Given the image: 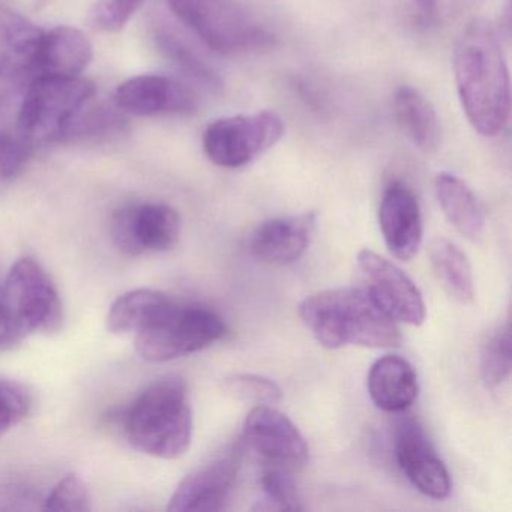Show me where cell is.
Listing matches in <instances>:
<instances>
[{"label":"cell","instance_id":"25","mask_svg":"<svg viewBox=\"0 0 512 512\" xmlns=\"http://www.w3.org/2000/svg\"><path fill=\"white\" fill-rule=\"evenodd\" d=\"M481 377L482 382L490 388L502 385L512 368V338L511 322L500 326L487 341L481 350Z\"/></svg>","mask_w":512,"mask_h":512},{"label":"cell","instance_id":"20","mask_svg":"<svg viewBox=\"0 0 512 512\" xmlns=\"http://www.w3.org/2000/svg\"><path fill=\"white\" fill-rule=\"evenodd\" d=\"M434 193L454 229L464 238L478 241L484 233V211L469 185L457 176L442 173L434 181Z\"/></svg>","mask_w":512,"mask_h":512},{"label":"cell","instance_id":"11","mask_svg":"<svg viewBox=\"0 0 512 512\" xmlns=\"http://www.w3.org/2000/svg\"><path fill=\"white\" fill-rule=\"evenodd\" d=\"M244 440L263 460L283 469L304 467L310 455L307 440L289 416L269 404L254 407L244 422Z\"/></svg>","mask_w":512,"mask_h":512},{"label":"cell","instance_id":"27","mask_svg":"<svg viewBox=\"0 0 512 512\" xmlns=\"http://www.w3.org/2000/svg\"><path fill=\"white\" fill-rule=\"evenodd\" d=\"M44 509L52 512H86L92 509V496L82 476L68 473L50 491Z\"/></svg>","mask_w":512,"mask_h":512},{"label":"cell","instance_id":"33","mask_svg":"<svg viewBox=\"0 0 512 512\" xmlns=\"http://www.w3.org/2000/svg\"><path fill=\"white\" fill-rule=\"evenodd\" d=\"M415 2L418 4V7L421 8V11L425 16H434L437 0H415Z\"/></svg>","mask_w":512,"mask_h":512},{"label":"cell","instance_id":"16","mask_svg":"<svg viewBox=\"0 0 512 512\" xmlns=\"http://www.w3.org/2000/svg\"><path fill=\"white\" fill-rule=\"evenodd\" d=\"M43 35L22 14L0 8V79L17 85L37 79Z\"/></svg>","mask_w":512,"mask_h":512},{"label":"cell","instance_id":"13","mask_svg":"<svg viewBox=\"0 0 512 512\" xmlns=\"http://www.w3.org/2000/svg\"><path fill=\"white\" fill-rule=\"evenodd\" d=\"M241 449H227L188 473L170 497L173 512L221 511L232 493L241 466Z\"/></svg>","mask_w":512,"mask_h":512},{"label":"cell","instance_id":"12","mask_svg":"<svg viewBox=\"0 0 512 512\" xmlns=\"http://www.w3.org/2000/svg\"><path fill=\"white\" fill-rule=\"evenodd\" d=\"M394 449L401 472L416 490L436 500L446 499L451 494L448 469L415 419L398 421Z\"/></svg>","mask_w":512,"mask_h":512},{"label":"cell","instance_id":"6","mask_svg":"<svg viewBox=\"0 0 512 512\" xmlns=\"http://www.w3.org/2000/svg\"><path fill=\"white\" fill-rule=\"evenodd\" d=\"M94 83L79 76H41L26 89L19 131L32 145L65 142L77 116L91 103Z\"/></svg>","mask_w":512,"mask_h":512},{"label":"cell","instance_id":"3","mask_svg":"<svg viewBox=\"0 0 512 512\" xmlns=\"http://www.w3.org/2000/svg\"><path fill=\"white\" fill-rule=\"evenodd\" d=\"M193 427L187 383L179 377L149 385L131 404L125 418L130 445L161 460H175L190 449Z\"/></svg>","mask_w":512,"mask_h":512},{"label":"cell","instance_id":"26","mask_svg":"<svg viewBox=\"0 0 512 512\" xmlns=\"http://www.w3.org/2000/svg\"><path fill=\"white\" fill-rule=\"evenodd\" d=\"M125 121L115 109L103 106L85 107L68 130L67 140H100L124 131Z\"/></svg>","mask_w":512,"mask_h":512},{"label":"cell","instance_id":"5","mask_svg":"<svg viewBox=\"0 0 512 512\" xmlns=\"http://www.w3.org/2000/svg\"><path fill=\"white\" fill-rule=\"evenodd\" d=\"M169 7L209 49L221 55L274 47V35L238 0H169Z\"/></svg>","mask_w":512,"mask_h":512},{"label":"cell","instance_id":"17","mask_svg":"<svg viewBox=\"0 0 512 512\" xmlns=\"http://www.w3.org/2000/svg\"><path fill=\"white\" fill-rule=\"evenodd\" d=\"M314 229V214L272 218L254 232L250 242L251 254L266 265H292L310 247Z\"/></svg>","mask_w":512,"mask_h":512},{"label":"cell","instance_id":"23","mask_svg":"<svg viewBox=\"0 0 512 512\" xmlns=\"http://www.w3.org/2000/svg\"><path fill=\"white\" fill-rule=\"evenodd\" d=\"M160 52L176 65L188 79L202 86L209 92H218L223 88L220 76L217 71L206 64L205 59L176 32L169 29H157L154 34Z\"/></svg>","mask_w":512,"mask_h":512},{"label":"cell","instance_id":"30","mask_svg":"<svg viewBox=\"0 0 512 512\" xmlns=\"http://www.w3.org/2000/svg\"><path fill=\"white\" fill-rule=\"evenodd\" d=\"M31 410V397L13 380L0 377V437L19 425Z\"/></svg>","mask_w":512,"mask_h":512},{"label":"cell","instance_id":"8","mask_svg":"<svg viewBox=\"0 0 512 512\" xmlns=\"http://www.w3.org/2000/svg\"><path fill=\"white\" fill-rule=\"evenodd\" d=\"M283 134L284 122L277 113L229 116L208 125L203 149L215 166L239 169L272 148Z\"/></svg>","mask_w":512,"mask_h":512},{"label":"cell","instance_id":"1","mask_svg":"<svg viewBox=\"0 0 512 512\" xmlns=\"http://www.w3.org/2000/svg\"><path fill=\"white\" fill-rule=\"evenodd\" d=\"M454 73L470 125L481 136L502 133L511 112V86L502 44L488 23H473L458 40Z\"/></svg>","mask_w":512,"mask_h":512},{"label":"cell","instance_id":"32","mask_svg":"<svg viewBox=\"0 0 512 512\" xmlns=\"http://www.w3.org/2000/svg\"><path fill=\"white\" fill-rule=\"evenodd\" d=\"M143 2L145 0H97L92 11V22L100 31H121Z\"/></svg>","mask_w":512,"mask_h":512},{"label":"cell","instance_id":"29","mask_svg":"<svg viewBox=\"0 0 512 512\" xmlns=\"http://www.w3.org/2000/svg\"><path fill=\"white\" fill-rule=\"evenodd\" d=\"M226 391L236 400L257 404H275L281 400V389L274 380L256 374H236L226 380Z\"/></svg>","mask_w":512,"mask_h":512},{"label":"cell","instance_id":"24","mask_svg":"<svg viewBox=\"0 0 512 512\" xmlns=\"http://www.w3.org/2000/svg\"><path fill=\"white\" fill-rule=\"evenodd\" d=\"M166 299V293L151 289L124 293L110 307L107 329L112 334H137Z\"/></svg>","mask_w":512,"mask_h":512},{"label":"cell","instance_id":"2","mask_svg":"<svg viewBox=\"0 0 512 512\" xmlns=\"http://www.w3.org/2000/svg\"><path fill=\"white\" fill-rule=\"evenodd\" d=\"M299 317L326 349H388L401 343L397 322L383 313L364 289H331L308 296L299 305Z\"/></svg>","mask_w":512,"mask_h":512},{"label":"cell","instance_id":"7","mask_svg":"<svg viewBox=\"0 0 512 512\" xmlns=\"http://www.w3.org/2000/svg\"><path fill=\"white\" fill-rule=\"evenodd\" d=\"M0 304L20 340L53 332L62 323V302L46 269L31 257L20 259L0 284Z\"/></svg>","mask_w":512,"mask_h":512},{"label":"cell","instance_id":"18","mask_svg":"<svg viewBox=\"0 0 512 512\" xmlns=\"http://www.w3.org/2000/svg\"><path fill=\"white\" fill-rule=\"evenodd\" d=\"M418 392V376L407 359L386 355L374 362L368 374V394L379 409L404 412L415 403Z\"/></svg>","mask_w":512,"mask_h":512},{"label":"cell","instance_id":"15","mask_svg":"<svg viewBox=\"0 0 512 512\" xmlns=\"http://www.w3.org/2000/svg\"><path fill=\"white\" fill-rule=\"evenodd\" d=\"M379 223L392 256L400 260L416 256L424 236V223L418 199L403 182H392L383 193Z\"/></svg>","mask_w":512,"mask_h":512},{"label":"cell","instance_id":"4","mask_svg":"<svg viewBox=\"0 0 512 512\" xmlns=\"http://www.w3.org/2000/svg\"><path fill=\"white\" fill-rule=\"evenodd\" d=\"M226 334V323L215 311L167 296L137 332L136 349L146 361L169 362L208 349Z\"/></svg>","mask_w":512,"mask_h":512},{"label":"cell","instance_id":"19","mask_svg":"<svg viewBox=\"0 0 512 512\" xmlns=\"http://www.w3.org/2000/svg\"><path fill=\"white\" fill-rule=\"evenodd\" d=\"M92 59V46L79 29L59 26L44 32L38 56V77L79 76Z\"/></svg>","mask_w":512,"mask_h":512},{"label":"cell","instance_id":"10","mask_svg":"<svg viewBox=\"0 0 512 512\" xmlns=\"http://www.w3.org/2000/svg\"><path fill=\"white\" fill-rule=\"evenodd\" d=\"M362 289L394 322L421 326L427 317L424 298L415 283L394 263L371 250L358 254Z\"/></svg>","mask_w":512,"mask_h":512},{"label":"cell","instance_id":"28","mask_svg":"<svg viewBox=\"0 0 512 512\" xmlns=\"http://www.w3.org/2000/svg\"><path fill=\"white\" fill-rule=\"evenodd\" d=\"M260 484H262L263 493L272 509H280V511L304 509L298 488H296L289 470L283 469V467H271L263 472Z\"/></svg>","mask_w":512,"mask_h":512},{"label":"cell","instance_id":"21","mask_svg":"<svg viewBox=\"0 0 512 512\" xmlns=\"http://www.w3.org/2000/svg\"><path fill=\"white\" fill-rule=\"evenodd\" d=\"M430 262L437 280L449 296L463 305H470L475 299L473 269L466 254L445 238L431 241Z\"/></svg>","mask_w":512,"mask_h":512},{"label":"cell","instance_id":"14","mask_svg":"<svg viewBox=\"0 0 512 512\" xmlns=\"http://www.w3.org/2000/svg\"><path fill=\"white\" fill-rule=\"evenodd\" d=\"M115 104L134 116L187 115L197 109V97L178 80L145 74L122 83Z\"/></svg>","mask_w":512,"mask_h":512},{"label":"cell","instance_id":"31","mask_svg":"<svg viewBox=\"0 0 512 512\" xmlns=\"http://www.w3.org/2000/svg\"><path fill=\"white\" fill-rule=\"evenodd\" d=\"M34 155V145L22 134L0 130V179H13L25 170Z\"/></svg>","mask_w":512,"mask_h":512},{"label":"cell","instance_id":"9","mask_svg":"<svg viewBox=\"0 0 512 512\" xmlns=\"http://www.w3.org/2000/svg\"><path fill=\"white\" fill-rule=\"evenodd\" d=\"M110 235L127 256L161 253L179 241L181 218L164 203H131L112 215Z\"/></svg>","mask_w":512,"mask_h":512},{"label":"cell","instance_id":"22","mask_svg":"<svg viewBox=\"0 0 512 512\" xmlns=\"http://www.w3.org/2000/svg\"><path fill=\"white\" fill-rule=\"evenodd\" d=\"M395 115L404 133L422 151H433L439 145V119L430 101L410 86L398 89L394 98Z\"/></svg>","mask_w":512,"mask_h":512}]
</instances>
